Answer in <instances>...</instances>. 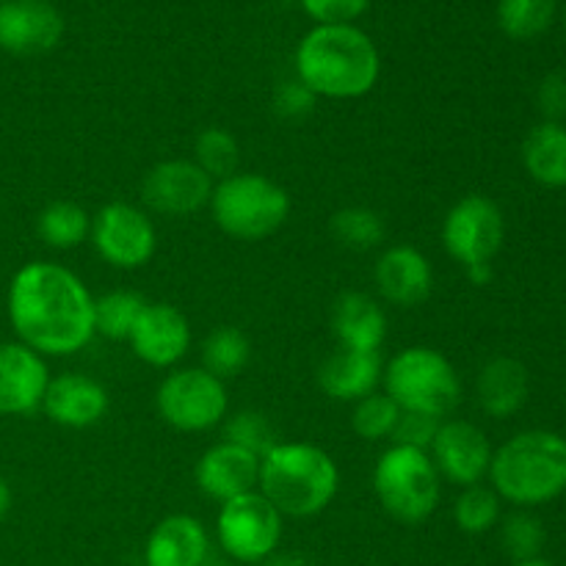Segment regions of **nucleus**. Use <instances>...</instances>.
<instances>
[{"label": "nucleus", "mask_w": 566, "mask_h": 566, "mask_svg": "<svg viewBox=\"0 0 566 566\" xmlns=\"http://www.w3.org/2000/svg\"><path fill=\"white\" fill-rule=\"evenodd\" d=\"M315 99L318 97L302 81H287L274 92V108L285 119H302V116L313 114Z\"/></svg>", "instance_id": "obj_37"}, {"label": "nucleus", "mask_w": 566, "mask_h": 566, "mask_svg": "<svg viewBox=\"0 0 566 566\" xmlns=\"http://www.w3.org/2000/svg\"><path fill=\"white\" fill-rule=\"evenodd\" d=\"M249 359H252V343H249L247 332L238 329V326H216L202 343V365L199 368H205L216 379L227 381L241 376Z\"/></svg>", "instance_id": "obj_26"}, {"label": "nucleus", "mask_w": 566, "mask_h": 566, "mask_svg": "<svg viewBox=\"0 0 566 566\" xmlns=\"http://www.w3.org/2000/svg\"><path fill=\"white\" fill-rule=\"evenodd\" d=\"M442 420L426 418V415L415 412H401L396 431H392V446H409L418 448V451H429L431 440H434L437 429H440Z\"/></svg>", "instance_id": "obj_35"}, {"label": "nucleus", "mask_w": 566, "mask_h": 566, "mask_svg": "<svg viewBox=\"0 0 566 566\" xmlns=\"http://www.w3.org/2000/svg\"><path fill=\"white\" fill-rule=\"evenodd\" d=\"M216 182L188 158L160 160L144 175L142 199L160 216H191L210 205Z\"/></svg>", "instance_id": "obj_13"}, {"label": "nucleus", "mask_w": 566, "mask_h": 566, "mask_svg": "<svg viewBox=\"0 0 566 566\" xmlns=\"http://www.w3.org/2000/svg\"><path fill=\"white\" fill-rule=\"evenodd\" d=\"M523 166L545 188H566V125L542 122L525 136Z\"/></svg>", "instance_id": "obj_24"}, {"label": "nucleus", "mask_w": 566, "mask_h": 566, "mask_svg": "<svg viewBox=\"0 0 566 566\" xmlns=\"http://www.w3.org/2000/svg\"><path fill=\"white\" fill-rule=\"evenodd\" d=\"M208 531L191 514H169L149 531L147 566H202L208 558Z\"/></svg>", "instance_id": "obj_21"}, {"label": "nucleus", "mask_w": 566, "mask_h": 566, "mask_svg": "<svg viewBox=\"0 0 566 566\" xmlns=\"http://www.w3.org/2000/svg\"><path fill=\"white\" fill-rule=\"evenodd\" d=\"M340 486L335 459L310 442H276L260 459L258 492L282 517H315L326 512Z\"/></svg>", "instance_id": "obj_4"}, {"label": "nucleus", "mask_w": 566, "mask_h": 566, "mask_svg": "<svg viewBox=\"0 0 566 566\" xmlns=\"http://www.w3.org/2000/svg\"><path fill=\"white\" fill-rule=\"evenodd\" d=\"M475 398L490 418H512L528 401V368L514 357H492L479 370Z\"/></svg>", "instance_id": "obj_23"}, {"label": "nucleus", "mask_w": 566, "mask_h": 566, "mask_svg": "<svg viewBox=\"0 0 566 566\" xmlns=\"http://www.w3.org/2000/svg\"><path fill=\"white\" fill-rule=\"evenodd\" d=\"M381 387L401 412L446 420L462 403V379L442 352L431 346L401 348L381 370Z\"/></svg>", "instance_id": "obj_5"}, {"label": "nucleus", "mask_w": 566, "mask_h": 566, "mask_svg": "<svg viewBox=\"0 0 566 566\" xmlns=\"http://www.w3.org/2000/svg\"><path fill=\"white\" fill-rule=\"evenodd\" d=\"M506 241V219L495 199L468 193L442 219V247L464 269L473 285L492 280V263Z\"/></svg>", "instance_id": "obj_8"}, {"label": "nucleus", "mask_w": 566, "mask_h": 566, "mask_svg": "<svg viewBox=\"0 0 566 566\" xmlns=\"http://www.w3.org/2000/svg\"><path fill=\"white\" fill-rule=\"evenodd\" d=\"M64 36V20L48 0L0 3V50L11 55H42Z\"/></svg>", "instance_id": "obj_15"}, {"label": "nucleus", "mask_w": 566, "mask_h": 566, "mask_svg": "<svg viewBox=\"0 0 566 566\" xmlns=\"http://www.w3.org/2000/svg\"><path fill=\"white\" fill-rule=\"evenodd\" d=\"M501 545L506 551V556L517 562H534L539 558L542 547H545V525L536 514L525 512H512L509 517H501Z\"/></svg>", "instance_id": "obj_32"}, {"label": "nucleus", "mask_w": 566, "mask_h": 566, "mask_svg": "<svg viewBox=\"0 0 566 566\" xmlns=\"http://www.w3.org/2000/svg\"><path fill=\"white\" fill-rule=\"evenodd\" d=\"M108 392L97 379L83 374L50 376L42 412L64 429H92L108 415Z\"/></svg>", "instance_id": "obj_19"}, {"label": "nucleus", "mask_w": 566, "mask_h": 566, "mask_svg": "<svg viewBox=\"0 0 566 566\" xmlns=\"http://www.w3.org/2000/svg\"><path fill=\"white\" fill-rule=\"evenodd\" d=\"M50 370L42 354L20 340L0 343V415L20 418L42 409Z\"/></svg>", "instance_id": "obj_16"}, {"label": "nucleus", "mask_w": 566, "mask_h": 566, "mask_svg": "<svg viewBox=\"0 0 566 566\" xmlns=\"http://www.w3.org/2000/svg\"><path fill=\"white\" fill-rule=\"evenodd\" d=\"M6 313L17 340L42 357H70L94 337V296L75 271L48 260L17 269Z\"/></svg>", "instance_id": "obj_1"}, {"label": "nucleus", "mask_w": 566, "mask_h": 566, "mask_svg": "<svg viewBox=\"0 0 566 566\" xmlns=\"http://www.w3.org/2000/svg\"><path fill=\"white\" fill-rule=\"evenodd\" d=\"M539 108L545 122H562L566 116V77L562 72H553L539 86Z\"/></svg>", "instance_id": "obj_38"}, {"label": "nucleus", "mask_w": 566, "mask_h": 566, "mask_svg": "<svg viewBox=\"0 0 566 566\" xmlns=\"http://www.w3.org/2000/svg\"><path fill=\"white\" fill-rule=\"evenodd\" d=\"M155 407L166 426L177 431H208L227 418L230 396L224 381L205 368L171 370L155 392Z\"/></svg>", "instance_id": "obj_9"}, {"label": "nucleus", "mask_w": 566, "mask_h": 566, "mask_svg": "<svg viewBox=\"0 0 566 566\" xmlns=\"http://www.w3.org/2000/svg\"><path fill=\"white\" fill-rule=\"evenodd\" d=\"M381 363L379 352H348L337 346L318 368V387L340 403H357L359 398L376 392L381 385Z\"/></svg>", "instance_id": "obj_20"}, {"label": "nucleus", "mask_w": 566, "mask_h": 566, "mask_svg": "<svg viewBox=\"0 0 566 566\" xmlns=\"http://www.w3.org/2000/svg\"><path fill=\"white\" fill-rule=\"evenodd\" d=\"M558 0H501L497 25L512 39H536L556 20Z\"/></svg>", "instance_id": "obj_31"}, {"label": "nucleus", "mask_w": 566, "mask_h": 566, "mask_svg": "<svg viewBox=\"0 0 566 566\" xmlns=\"http://www.w3.org/2000/svg\"><path fill=\"white\" fill-rule=\"evenodd\" d=\"M147 302L133 291H111L94 298V335L127 340Z\"/></svg>", "instance_id": "obj_29"}, {"label": "nucleus", "mask_w": 566, "mask_h": 566, "mask_svg": "<svg viewBox=\"0 0 566 566\" xmlns=\"http://www.w3.org/2000/svg\"><path fill=\"white\" fill-rule=\"evenodd\" d=\"M501 517V497L492 486H464L453 503V523L468 536L490 534L492 528H497Z\"/></svg>", "instance_id": "obj_30"}, {"label": "nucleus", "mask_w": 566, "mask_h": 566, "mask_svg": "<svg viewBox=\"0 0 566 566\" xmlns=\"http://www.w3.org/2000/svg\"><path fill=\"white\" fill-rule=\"evenodd\" d=\"M0 3H3V0H0Z\"/></svg>", "instance_id": "obj_42"}, {"label": "nucleus", "mask_w": 566, "mask_h": 566, "mask_svg": "<svg viewBox=\"0 0 566 566\" xmlns=\"http://www.w3.org/2000/svg\"><path fill=\"white\" fill-rule=\"evenodd\" d=\"M127 343H130L133 354L149 368H171L191 348V324L171 304L147 302Z\"/></svg>", "instance_id": "obj_14"}, {"label": "nucleus", "mask_w": 566, "mask_h": 566, "mask_svg": "<svg viewBox=\"0 0 566 566\" xmlns=\"http://www.w3.org/2000/svg\"><path fill=\"white\" fill-rule=\"evenodd\" d=\"M374 492L392 520L418 525L440 506V473L429 451L390 446L374 468Z\"/></svg>", "instance_id": "obj_7"}, {"label": "nucleus", "mask_w": 566, "mask_h": 566, "mask_svg": "<svg viewBox=\"0 0 566 566\" xmlns=\"http://www.w3.org/2000/svg\"><path fill=\"white\" fill-rule=\"evenodd\" d=\"M398 420H401L398 403L392 401L387 392H370V396L359 398V401L354 403L352 429L354 434L363 437V440H390Z\"/></svg>", "instance_id": "obj_33"}, {"label": "nucleus", "mask_w": 566, "mask_h": 566, "mask_svg": "<svg viewBox=\"0 0 566 566\" xmlns=\"http://www.w3.org/2000/svg\"><path fill=\"white\" fill-rule=\"evenodd\" d=\"M374 282L385 302L396 307H418L434 291V269L420 249L396 243L376 260Z\"/></svg>", "instance_id": "obj_17"}, {"label": "nucleus", "mask_w": 566, "mask_h": 566, "mask_svg": "<svg viewBox=\"0 0 566 566\" xmlns=\"http://www.w3.org/2000/svg\"><path fill=\"white\" fill-rule=\"evenodd\" d=\"M307 14L318 20V25H348L354 17L368 9L370 0H302Z\"/></svg>", "instance_id": "obj_36"}, {"label": "nucleus", "mask_w": 566, "mask_h": 566, "mask_svg": "<svg viewBox=\"0 0 566 566\" xmlns=\"http://www.w3.org/2000/svg\"><path fill=\"white\" fill-rule=\"evenodd\" d=\"M193 481L202 495L219 503L232 501V497L258 490L260 457L227 440L216 442L199 457L197 468H193Z\"/></svg>", "instance_id": "obj_18"}, {"label": "nucleus", "mask_w": 566, "mask_h": 566, "mask_svg": "<svg viewBox=\"0 0 566 566\" xmlns=\"http://www.w3.org/2000/svg\"><path fill=\"white\" fill-rule=\"evenodd\" d=\"M88 238L94 243V252L122 271L144 269L158 247L153 219L142 208L127 202H108L99 208L92 219Z\"/></svg>", "instance_id": "obj_11"}, {"label": "nucleus", "mask_w": 566, "mask_h": 566, "mask_svg": "<svg viewBox=\"0 0 566 566\" xmlns=\"http://www.w3.org/2000/svg\"><path fill=\"white\" fill-rule=\"evenodd\" d=\"M191 160L213 182L227 180V177L235 175L238 164H241V144L224 127H205L193 142Z\"/></svg>", "instance_id": "obj_28"}, {"label": "nucleus", "mask_w": 566, "mask_h": 566, "mask_svg": "<svg viewBox=\"0 0 566 566\" xmlns=\"http://www.w3.org/2000/svg\"><path fill=\"white\" fill-rule=\"evenodd\" d=\"M490 484L497 497L520 509L545 506L566 492V437L556 431H520L492 451Z\"/></svg>", "instance_id": "obj_3"}, {"label": "nucleus", "mask_w": 566, "mask_h": 566, "mask_svg": "<svg viewBox=\"0 0 566 566\" xmlns=\"http://www.w3.org/2000/svg\"><path fill=\"white\" fill-rule=\"evenodd\" d=\"M329 232L340 247L352 249V252H370V249L381 247L387 235L385 219L370 208H343L332 213Z\"/></svg>", "instance_id": "obj_27"}, {"label": "nucleus", "mask_w": 566, "mask_h": 566, "mask_svg": "<svg viewBox=\"0 0 566 566\" xmlns=\"http://www.w3.org/2000/svg\"><path fill=\"white\" fill-rule=\"evenodd\" d=\"M564 25H566V11H564Z\"/></svg>", "instance_id": "obj_41"}, {"label": "nucleus", "mask_w": 566, "mask_h": 566, "mask_svg": "<svg viewBox=\"0 0 566 566\" xmlns=\"http://www.w3.org/2000/svg\"><path fill=\"white\" fill-rule=\"evenodd\" d=\"M332 332L348 352H379L387 337V313L368 293H343L332 307Z\"/></svg>", "instance_id": "obj_22"}, {"label": "nucleus", "mask_w": 566, "mask_h": 566, "mask_svg": "<svg viewBox=\"0 0 566 566\" xmlns=\"http://www.w3.org/2000/svg\"><path fill=\"white\" fill-rule=\"evenodd\" d=\"M512 566H553V564H547L545 558H534V562H517V564H512Z\"/></svg>", "instance_id": "obj_40"}, {"label": "nucleus", "mask_w": 566, "mask_h": 566, "mask_svg": "<svg viewBox=\"0 0 566 566\" xmlns=\"http://www.w3.org/2000/svg\"><path fill=\"white\" fill-rule=\"evenodd\" d=\"M381 59L368 33L348 25H318L298 42L296 81L315 97L354 99L376 86Z\"/></svg>", "instance_id": "obj_2"}, {"label": "nucleus", "mask_w": 566, "mask_h": 566, "mask_svg": "<svg viewBox=\"0 0 566 566\" xmlns=\"http://www.w3.org/2000/svg\"><path fill=\"white\" fill-rule=\"evenodd\" d=\"M429 457L440 479L457 486H475L490 475L492 446L470 420H442L431 440Z\"/></svg>", "instance_id": "obj_12"}, {"label": "nucleus", "mask_w": 566, "mask_h": 566, "mask_svg": "<svg viewBox=\"0 0 566 566\" xmlns=\"http://www.w3.org/2000/svg\"><path fill=\"white\" fill-rule=\"evenodd\" d=\"M88 230H92V216L86 213V208L70 202V199H55L36 219V232L44 247L59 249V252L81 247L88 238Z\"/></svg>", "instance_id": "obj_25"}, {"label": "nucleus", "mask_w": 566, "mask_h": 566, "mask_svg": "<svg viewBox=\"0 0 566 566\" xmlns=\"http://www.w3.org/2000/svg\"><path fill=\"white\" fill-rule=\"evenodd\" d=\"M210 216L235 241H265L291 216V197L280 182L258 171H235L219 180L210 193Z\"/></svg>", "instance_id": "obj_6"}, {"label": "nucleus", "mask_w": 566, "mask_h": 566, "mask_svg": "<svg viewBox=\"0 0 566 566\" xmlns=\"http://www.w3.org/2000/svg\"><path fill=\"white\" fill-rule=\"evenodd\" d=\"M282 514L258 490L224 501L216 517L221 551L243 564L269 558L282 542Z\"/></svg>", "instance_id": "obj_10"}, {"label": "nucleus", "mask_w": 566, "mask_h": 566, "mask_svg": "<svg viewBox=\"0 0 566 566\" xmlns=\"http://www.w3.org/2000/svg\"><path fill=\"white\" fill-rule=\"evenodd\" d=\"M224 440L232 442V446H241L247 451H252L254 457L263 459L271 448L276 446V431L271 426V420L265 415L254 412V409H243V412H235L224 426Z\"/></svg>", "instance_id": "obj_34"}, {"label": "nucleus", "mask_w": 566, "mask_h": 566, "mask_svg": "<svg viewBox=\"0 0 566 566\" xmlns=\"http://www.w3.org/2000/svg\"><path fill=\"white\" fill-rule=\"evenodd\" d=\"M11 501H14V495H11L9 481H6L3 475H0V523H3L6 514L11 512Z\"/></svg>", "instance_id": "obj_39"}]
</instances>
